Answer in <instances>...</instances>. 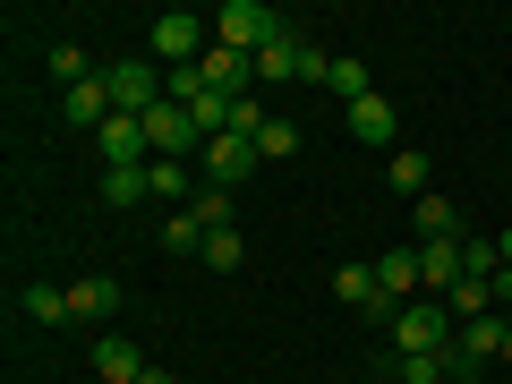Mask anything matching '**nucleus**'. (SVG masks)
<instances>
[{"instance_id":"obj_1","label":"nucleus","mask_w":512,"mask_h":384,"mask_svg":"<svg viewBox=\"0 0 512 384\" xmlns=\"http://www.w3.org/2000/svg\"><path fill=\"white\" fill-rule=\"evenodd\" d=\"M453 316H444V299H410L402 316H393V350H402V359H444V350H453Z\"/></svg>"},{"instance_id":"obj_2","label":"nucleus","mask_w":512,"mask_h":384,"mask_svg":"<svg viewBox=\"0 0 512 384\" xmlns=\"http://www.w3.org/2000/svg\"><path fill=\"white\" fill-rule=\"evenodd\" d=\"M205 52H214V18H197V9H163L154 18V60L163 69H197Z\"/></svg>"},{"instance_id":"obj_3","label":"nucleus","mask_w":512,"mask_h":384,"mask_svg":"<svg viewBox=\"0 0 512 384\" xmlns=\"http://www.w3.org/2000/svg\"><path fill=\"white\" fill-rule=\"evenodd\" d=\"M282 35V18L265 9V0H222V18H214V43H231V52H265V43Z\"/></svg>"},{"instance_id":"obj_4","label":"nucleus","mask_w":512,"mask_h":384,"mask_svg":"<svg viewBox=\"0 0 512 384\" xmlns=\"http://www.w3.org/2000/svg\"><path fill=\"white\" fill-rule=\"evenodd\" d=\"M146 146H154V163H197V154H205V128L188 120L180 103H154L146 111Z\"/></svg>"},{"instance_id":"obj_5","label":"nucleus","mask_w":512,"mask_h":384,"mask_svg":"<svg viewBox=\"0 0 512 384\" xmlns=\"http://www.w3.org/2000/svg\"><path fill=\"white\" fill-rule=\"evenodd\" d=\"M103 86H111V111H128V120H146V111L163 103V69H154V60H111Z\"/></svg>"},{"instance_id":"obj_6","label":"nucleus","mask_w":512,"mask_h":384,"mask_svg":"<svg viewBox=\"0 0 512 384\" xmlns=\"http://www.w3.org/2000/svg\"><path fill=\"white\" fill-rule=\"evenodd\" d=\"M248 171H256V146H248V137H231V128L197 154V180H205V188H239Z\"/></svg>"},{"instance_id":"obj_7","label":"nucleus","mask_w":512,"mask_h":384,"mask_svg":"<svg viewBox=\"0 0 512 384\" xmlns=\"http://www.w3.org/2000/svg\"><path fill=\"white\" fill-rule=\"evenodd\" d=\"M333 299H350L359 316H376V325H393V299H384V282H376V265H333Z\"/></svg>"},{"instance_id":"obj_8","label":"nucleus","mask_w":512,"mask_h":384,"mask_svg":"<svg viewBox=\"0 0 512 384\" xmlns=\"http://www.w3.org/2000/svg\"><path fill=\"white\" fill-rule=\"evenodd\" d=\"M94 146H103V171H111V163H154V146H146V120H128V111H111V120L94 128Z\"/></svg>"},{"instance_id":"obj_9","label":"nucleus","mask_w":512,"mask_h":384,"mask_svg":"<svg viewBox=\"0 0 512 384\" xmlns=\"http://www.w3.org/2000/svg\"><path fill=\"white\" fill-rule=\"evenodd\" d=\"M461 282V239H419V299H444Z\"/></svg>"},{"instance_id":"obj_10","label":"nucleus","mask_w":512,"mask_h":384,"mask_svg":"<svg viewBox=\"0 0 512 384\" xmlns=\"http://www.w3.org/2000/svg\"><path fill=\"white\" fill-rule=\"evenodd\" d=\"M120 282H111V274H77L69 282V316H77V325H103V316H120Z\"/></svg>"},{"instance_id":"obj_11","label":"nucleus","mask_w":512,"mask_h":384,"mask_svg":"<svg viewBox=\"0 0 512 384\" xmlns=\"http://www.w3.org/2000/svg\"><path fill=\"white\" fill-rule=\"evenodd\" d=\"M350 137H359V146H384V154H393V137H402V111L384 103V94H359V103H350Z\"/></svg>"},{"instance_id":"obj_12","label":"nucleus","mask_w":512,"mask_h":384,"mask_svg":"<svg viewBox=\"0 0 512 384\" xmlns=\"http://www.w3.org/2000/svg\"><path fill=\"white\" fill-rule=\"evenodd\" d=\"M504 333H512V316L495 308V316H478V325H461V333H453V350H461L470 367H495V359H504Z\"/></svg>"},{"instance_id":"obj_13","label":"nucleus","mask_w":512,"mask_h":384,"mask_svg":"<svg viewBox=\"0 0 512 384\" xmlns=\"http://www.w3.org/2000/svg\"><path fill=\"white\" fill-rule=\"evenodd\" d=\"M197 69H205V86H214V94H248V86H256V60H248V52H231V43H214Z\"/></svg>"},{"instance_id":"obj_14","label":"nucleus","mask_w":512,"mask_h":384,"mask_svg":"<svg viewBox=\"0 0 512 384\" xmlns=\"http://www.w3.org/2000/svg\"><path fill=\"white\" fill-rule=\"evenodd\" d=\"M376 282H384L393 308H410V299H419V248H384L376 256Z\"/></svg>"},{"instance_id":"obj_15","label":"nucleus","mask_w":512,"mask_h":384,"mask_svg":"<svg viewBox=\"0 0 512 384\" xmlns=\"http://www.w3.org/2000/svg\"><path fill=\"white\" fill-rule=\"evenodd\" d=\"M86 367H94V376H103V384H137V376H146V359H137V342H120V333H103Z\"/></svg>"},{"instance_id":"obj_16","label":"nucleus","mask_w":512,"mask_h":384,"mask_svg":"<svg viewBox=\"0 0 512 384\" xmlns=\"http://www.w3.org/2000/svg\"><path fill=\"white\" fill-rule=\"evenodd\" d=\"M60 120H69V128H103L111 120V86H103V77L69 86V94H60Z\"/></svg>"},{"instance_id":"obj_17","label":"nucleus","mask_w":512,"mask_h":384,"mask_svg":"<svg viewBox=\"0 0 512 384\" xmlns=\"http://www.w3.org/2000/svg\"><path fill=\"white\" fill-rule=\"evenodd\" d=\"M410 231H419V239H470V231H461V205H453V197H436V188L410 205Z\"/></svg>"},{"instance_id":"obj_18","label":"nucleus","mask_w":512,"mask_h":384,"mask_svg":"<svg viewBox=\"0 0 512 384\" xmlns=\"http://www.w3.org/2000/svg\"><path fill=\"white\" fill-rule=\"evenodd\" d=\"M299 52H308V43H299L291 26H282V35L265 43V52H256V86H282V77H299Z\"/></svg>"},{"instance_id":"obj_19","label":"nucleus","mask_w":512,"mask_h":384,"mask_svg":"<svg viewBox=\"0 0 512 384\" xmlns=\"http://www.w3.org/2000/svg\"><path fill=\"white\" fill-rule=\"evenodd\" d=\"M384 180L419 205V197H427V154H419V146H393V154H384Z\"/></svg>"},{"instance_id":"obj_20","label":"nucleus","mask_w":512,"mask_h":384,"mask_svg":"<svg viewBox=\"0 0 512 384\" xmlns=\"http://www.w3.org/2000/svg\"><path fill=\"white\" fill-rule=\"evenodd\" d=\"M146 197H154L146 163H111V171H103V205H146Z\"/></svg>"},{"instance_id":"obj_21","label":"nucleus","mask_w":512,"mask_h":384,"mask_svg":"<svg viewBox=\"0 0 512 384\" xmlns=\"http://www.w3.org/2000/svg\"><path fill=\"white\" fill-rule=\"evenodd\" d=\"M146 180H154V197H163L171 214H180V205H188V197H197V188H205V180H197V171H188V163H146Z\"/></svg>"},{"instance_id":"obj_22","label":"nucleus","mask_w":512,"mask_h":384,"mask_svg":"<svg viewBox=\"0 0 512 384\" xmlns=\"http://www.w3.org/2000/svg\"><path fill=\"white\" fill-rule=\"evenodd\" d=\"M188 214H197V231H205V239H214V231H239L231 188H197V197H188Z\"/></svg>"},{"instance_id":"obj_23","label":"nucleus","mask_w":512,"mask_h":384,"mask_svg":"<svg viewBox=\"0 0 512 384\" xmlns=\"http://www.w3.org/2000/svg\"><path fill=\"white\" fill-rule=\"evenodd\" d=\"M18 308L35 316V325H77V316H69V291H52V282H26Z\"/></svg>"},{"instance_id":"obj_24","label":"nucleus","mask_w":512,"mask_h":384,"mask_svg":"<svg viewBox=\"0 0 512 384\" xmlns=\"http://www.w3.org/2000/svg\"><path fill=\"white\" fill-rule=\"evenodd\" d=\"M154 239H163L171 256H205V231H197V214H188V205H180V214H163V231H154Z\"/></svg>"},{"instance_id":"obj_25","label":"nucleus","mask_w":512,"mask_h":384,"mask_svg":"<svg viewBox=\"0 0 512 384\" xmlns=\"http://www.w3.org/2000/svg\"><path fill=\"white\" fill-rule=\"evenodd\" d=\"M299 154V128L291 120H265V137H256V163H291Z\"/></svg>"},{"instance_id":"obj_26","label":"nucleus","mask_w":512,"mask_h":384,"mask_svg":"<svg viewBox=\"0 0 512 384\" xmlns=\"http://www.w3.org/2000/svg\"><path fill=\"white\" fill-rule=\"evenodd\" d=\"M265 120H274V111L256 103V94H239V103H231V137H248V146L265 137Z\"/></svg>"},{"instance_id":"obj_27","label":"nucleus","mask_w":512,"mask_h":384,"mask_svg":"<svg viewBox=\"0 0 512 384\" xmlns=\"http://www.w3.org/2000/svg\"><path fill=\"white\" fill-rule=\"evenodd\" d=\"M239 256H248V239H239V231H214V239H205V265H214V274H239Z\"/></svg>"},{"instance_id":"obj_28","label":"nucleus","mask_w":512,"mask_h":384,"mask_svg":"<svg viewBox=\"0 0 512 384\" xmlns=\"http://www.w3.org/2000/svg\"><path fill=\"white\" fill-rule=\"evenodd\" d=\"M52 77H60V94H69V86H86V52H77V43H52Z\"/></svg>"},{"instance_id":"obj_29","label":"nucleus","mask_w":512,"mask_h":384,"mask_svg":"<svg viewBox=\"0 0 512 384\" xmlns=\"http://www.w3.org/2000/svg\"><path fill=\"white\" fill-rule=\"evenodd\" d=\"M495 265H504V256H495V239H461V274L495 282Z\"/></svg>"},{"instance_id":"obj_30","label":"nucleus","mask_w":512,"mask_h":384,"mask_svg":"<svg viewBox=\"0 0 512 384\" xmlns=\"http://www.w3.org/2000/svg\"><path fill=\"white\" fill-rule=\"evenodd\" d=\"M333 94H342V103H359V94H367V69H359V60H333Z\"/></svg>"},{"instance_id":"obj_31","label":"nucleus","mask_w":512,"mask_h":384,"mask_svg":"<svg viewBox=\"0 0 512 384\" xmlns=\"http://www.w3.org/2000/svg\"><path fill=\"white\" fill-rule=\"evenodd\" d=\"M393 376L402 384H444V359H393Z\"/></svg>"},{"instance_id":"obj_32","label":"nucleus","mask_w":512,"mask_h":384,"mask_svg":"<svg viewBox=\"0 0 512 384\" xmlns=\"http://www.w3.org/2000/svg\"><path fill=\"white\" fill-rule=\"evenodd\" d=\"M495 308H512V265H495Z\"/></svg>"},{"instance_id":"obj_33","label":"nucleus","mask_w":512,"mask_h":384,"mask_svg":"<svg viewBox=\"0 0 512 384\" xmlns=\"http://www.w3.org/2000/svg\"><path fill=\"white\" fill-rule=\"evenodd\" d=\"M137 384H171V367H146V376H137Z\"/></svg>"},{"instance_id":"obj_34","label":"nucleus","mask_w":512,"mask_h":384,"mask_svg":"<svg viewBox=\"0 0 512 384\" xmlns=\"http://www.w3.org/2000/svg\"><path fill=\"white\" fill-rule=\"evenodd\" d=\"M495 256H504V265H512V231H495Z\"/></svg>"},{"instance_id":"obj_35","label":"nucleus","mask_w":512,"mask_h":384,"mask_svg":"<svg viewBox=\"0 0 512 384\" xmlns=\"http://www.w3.org/2000/svg\"><path fill=\"white\" fill-rule=\"evenodd\" d=\"M504 367H512V333H504Z\"/></svg>"}]
</instances>
